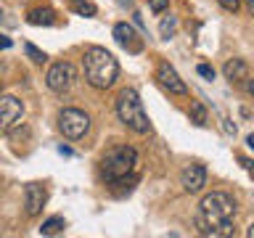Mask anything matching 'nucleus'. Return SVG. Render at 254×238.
Wrapping results in <instances>:
<instances>
[{
    "instance_id": "obj_12",
    "label": "nucleus",
    "mask_w": 254,
    "mask_h": 238,
    "mask_svg": "<svg viewBox=\"0 0 254 238\" xmlns=\"http://www.w3.org/2000/svg\"><path fill=\"white\" fill-rule=\"evenodd\" d=\"M222 74H225L228 82L238 85V82H244V79L249 77V63H246L244 59H230L225 66H222Z\"/></svg>"
},
{
    "instance_id": "obj_23",
    "label": "nucleus",
    "mask_w": 254,
    "mask_h": 238,
    "mask_svg": "<svg viewBox=\"0 0 254 238\" xmlns=\"http://www.w3.org/2000/svg\"><path fill=\"white\" fill-rule=\"evenodd\" d=\"M246 3V8H249V11H254V0H244Z\"/></svg>"
},
{
    "instance_id": "obj_6",
    "label": "nucleus",
    "mask_w": 254,
    "mask_h": 238,
    "mask_svg": "<svg viewBox=\"0 0 254 238\" xmlns=\"http://www.w3.org/2000/svg\"><path fill=\"white\" fill-rule=\"evenodd\" d=\"M24 119V103L13 95H0V135H8Z\"/></svg>"
},
{
    "instance_id": "obj_3",
    "label": "nucleus",
    "mask_w": 254,
    "mask_h": 238,
    "mask_svg": "<svg viewBox=\"0 0 254 238\" xmlns=\"http://www.w3.org/2000/svg\"><path fill=\"white\" fill-rule=\"evenodd\" d=\"M138 164H140V156L132 146H117L101 159V172L109 182H125L135 178Z\"/></svg>"
},
{
    "instance_id": "obj_5",
    "label": "nucleus",
    "mask_w": 254,
    "mask_h": 238,
    "mask_svg": "<svg viewBox=\"0 0 254 238\" xmlns=\"http://www.w3.org/2000/svg\"><path fill=\"white\" fill-rule=\"evenodd\" d=\"M59 130L64 132V138L79 140L85 138V132L90 130V117L79 109H61L59 114Z\"/></svg>"
},
{
    "instance_id": "obj_21",
    "label": "nucleus",
    "mask_w": 254,
    "mask_h": 238,
    "mask_svg": "<svg viewBox=\"0 0 254 238\" xmlns=\"http://www.w3.org/2000/svg\"><path fill=\"white\" fill-rule=\"evenodd\" d=\"M220 5L225 8V11H230V13H236L238 8H241V0H220Z\"/></svg>"
},
{
    "instance_id": "obj_15",
    "label": "nucleus",
    "mask_w": 254,
    "mask_h": 238,
    "mask_svg": "<svg viewBox=\"0 0 254 238\" xmlns=\"http://www.w3.org/2000/svg\"><path fill=\"white\" fill-rule=\"evenodd\" d=\"M190 122H193V124H206V109L198 101L190 106Z\"/></svg>"
},
{
    "instance_id": "obj_16",
    "label": "nucleus",
    "mask_w": 254,
    "mask_h": 238,
    "mask_svg": "<svg viewBox=\"0 0 254 238\" xmlns=\"http://www.w3.org/2000/svg\"><path fill=\"white\" fill-rule=\"evenodd\" d=\"M71 8H74L79 16H95V5L87 3V0H71Z\"/></svg>"
},
{
    "instance_id": "obj_7",
    "label": "nucleus",
    "mask_w": 254,
    "mask_h": 238,
    "mask_svg": "<svg viewBox=\"0 0 254 238\" xmlns=\"http://www.w3.org/2000/svg\"><path fill=\"white\" fill-rule=\"evenodd\" d=\"M74 66H71L69 61H59V63H53L51 69H48V74H45V85H48V90H53V93H66L71 85H74Z\"/></svg>"
},
{
    "instance_id": "obj_8",
    "label": "nucleus",
    "mask_w": 254,
    "mask_h": 238,
    "mask_svg": "<svg viewBox=\"0 0 254 238\" xmlns=\"http://www.w3.org/2000/svg\"><path fill=\"white\" fill-rule=\"evenodd\" d=\"M48 201V190L40 185V182H29L24 185V209H27L29 217H37L43 212V206Z\"/></svg>"
},
{
    "instance_id": "obj_2",
    "label": "nucleus",
    "mask_w": 254,
    "mask_h": 238,
    "mask_svg": "<svg viewBox=\"0 0 254 238\" xmlns=\"http://www.w3.org/2000/svg\"><path fill=\"white\" fill-rule=\"evenodd\" d=\"M82 71H85L87 85L98 87V90H106V87H111V85L117 82L119 63H117V59L106 51V48L93 45V48H87V51H85Z\"/></svg>"
},
{
    "instance_id": "obj_10",
    "label": "nucleus",
    "mask_w": 254,
    "mask_h": 238,
    "mask_svg": "<svg viewBox=\"0 0 254 238\" xmlns=\"http://www.w3.org/2000/svg\"><path fill=\"white\" fill-rule=\"evenodd\" d=\"M180 185L186 193H198L206 185V170L201 164H188L186 170L180 172Z\"/></svg>"
},
{
    "instance_id": "obj_13",
    "label": "nucleus",
    "mask_w": 254,
    "mask_h": 238,
    "mask_svg": "<svg viewBox=\"0 0 254 238\" xmlns=\"http://www.w3.org/2000/svg\"><path fill=\"white\" fill-rule=\"evenodd\" d=\"M27 21L35 24V27H40V24L51 27V24H56V13L51 11V8H35V11L27 13Z\"/></svg>"
},
{
    "instance_id": "obj_9",
    "label": "nucleus",
    "mask_w": 254,
    "mask_h": 238,
    "mask_svg": "<svg viewBox=\"0 0 254 238\" xmlns=\"http://www.w3.org/2000/svg\"><path fill=\"white\" fill-rule=\"evenodd\" d=\"M156 79H159V85H162L164 90H170V93H175V95H186V93H188L186 82H183L180 74H178V71H175L167 61L159 63V69H156Z\"/></svg>"
},
{
    "instance_id": "obj_22",
    "label": "nucleus",
    "mask_w": 254,
    "mask_h": 238,
    "mask_svg": "<svg viewBox=\"0 0 254 238\" xmlns=\"http://www.w3.org/2000/svg\"><path fill=\"white\" fill-rule=\"evenodd\" d=\"M13 43H11V37H5V35H0V51H8Z\"/></svg>"
},
{
    "instance_id": "obj_4",
    "label": "nucleus",
    "mask_w": 254,
    "mask_h": 238,
    "mask_svg": "<svg viewBox=\"0 0 254 238\" xmlns=\"http://www.w3.org/2000/svg\"><path fill=\"white\" fill-rule=\"evenodd\" d=\"M117 117H119V122L125 127H130L132 132L146 135L151 130V122H148L146 109H143V101L132 87H125V90L117 95Z\"/></svg>"
},
{
    "instance_id": "obj_19",
    "label": "nucleus",
    "mask_w": 254,
    "mask_h": 238,
    "mask_svg": "<svg viewBox=\"0 0 254 238\" xmlns=\"http://www.w3.org/2000/svg\"><path fill=\"white\" fill-rule=\"evenodd\" d=\"M148 8L154 13H164L167 8H170V0H148Z\"/></svg>"
},
{
    "instance_id": "obj_18",
    "label": "nucleus",
    "mask_w": 254,
    "mask_h": 238,
    "mask_svg": "<svg viewBox=\"0 0 254 238\" xmlns=\"http://www.w3.org/2000/svg\"><path fill=\"white\" fill-rule=\"evenodd\" d=\"M175 29H178V21H175L172 16H170V19H164L162 24H159V32H162V37H164V40H170V37L175 35Z\"/></svg>"
},
{
    "instance_id": "obj_11",
    "label": "nucleus",
    "mask_w": 254,
    "mask_h": 238,
    "mask_svg": "<svg viewBox=\"0 0 254 238\" xmlns=\"http://www.w3.org/2000/svg\"><path fill=\"white\" fill-rule=\"evenodd\" d=\"M114 40L122 48H127L130 53H140L143 51V40L135 35V29L130 27V24H125V21H119L114 27Z\"/></svg>"
},
{
    "instance_id": "obj_14",
    "label": "nucleus",
    "mask_w": 254,
    "mask_h": 238,
    "mask_svg": "<svg viewBox=\"0 0 254 238\" xmlns=\"http://www.w3.org/2000/svg\"><path fill=\"white\" fill-rule=\"evenodd\" d=\"M64 228H66V220L64 217H48L43 222V228H40V236H59V233H64Z\"/></svg>"
},
{
    "instance_id": "obj_20",
    "label": "nucleus",
    "mask_w": 254,
    "mask_h": 238,
    "mask_svg": "<svg viewBox=\"0 0 254 238\" xmlns=\"http://www.w3.org/2000/svg\"><path fill=\"white\" fill-rule=\"evenodd\" d=\"M196 71H198V74H201L204 79H214V69L209 66V63H198Z\"/></svg>"
},
{
    "instance_id": "obj_17",
    "label": "nucleus",
    "mask_w": 254,
    "mask_h": 238,
    "mask_svg": "<svg viewBox=\"0 0 254 238\" xmlns=\"http://www.w3.org/2000/svg\"><path fill=\"white\" fill-rule=\"evenodd\" d=\"M24 53H27V56H29V59L35 61V63H45V61H48V56H45L43 51H40V48H35L32 43L24 45Z\"/></svg>"
},
{
    "instance_id": "obj_1",
    "label": "nucleus",
    "mask_w": 254,
    "mask_h": 238,
    "mask_svg": "<svg viewBox=\"0 0 254 238\" xmlns=\"http://www.w3.org/2000/svg\"><path fill=\"white\" fill-rule=\"evenodd\" d=\"M233 217H236V198L225 190H212L201 198L196 212V230L201 236L222 238L233 233Z\"/></svg>"
}]
</instances>
